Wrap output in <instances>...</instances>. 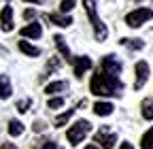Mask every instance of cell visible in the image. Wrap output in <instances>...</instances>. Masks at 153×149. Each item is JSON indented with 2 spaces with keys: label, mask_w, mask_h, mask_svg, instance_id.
I'll use <instances>...</instances> for the list:
<instances>
[{
  "label": "cell",
  "mask_w": 153,
  "mask_h": 149,
  "mask_svg": "<svg viewBox=\"0 0 153 149\" xmlns=\"http://www.w3.org/2000/svg\"><path fill=\"white\" fill-rule=\"evenodd\" d=\"M89 89L96 96H113V94H119L123 89V83L119 81V77H115V74L96 72L91 77V81H89Z\"/></svg>",
  "instance_id": "1"
},
{
  "label": "cell",
  "mask_w": 153,
  "mask_h": 149,
  "mask_svg": "<svg viewBox=\"0 0 153 149\" xmlns=\"http://www.w3.org/2000/svg\"><path fill=\"white\" fill-rule=\"evenodd\" d=\"M83 7H85V11H87V17H89V22H91V28H94L96 39H98V41H106L108 30H106V26L102 24V19L98 17V11H96L94 0H83Z\"/></svg>",
  "instance_id": "2"
},
{
  "label": "cell",
  "mask_w": 153,
  "mask_h": 149,
  "mask_svg": "<svg viewBox=\"0 0 153 149\" xmlns=\"http://www.w3.org/2000/svg\"><path fill=\"white\" fill-rule=\"evenodd\" d=\"M89 130H91V124L87 119H79V121H74L70 128H68V132H66V139L70 145H79L87 134H89Z\"/></svg>",
  "instance_id": "3"
},
{
  "label": "cell",
  "mask_w": 153,
  "mask_h": 149,
  "mask_svg": "<svg viewBox=\"0 0 153 149\" xmlns=\"http://www.w3.org/2000/svg\"><path fill=\"white\" fill-rule=\"evenodd\" d=\"M151 17H153V11L151 9H134L132 13L126 15V24L130 28H140L145 22L151 19Z\"/></svg>",
  "instance_id": "4"
},
{
  "label": "cell",
  "mask_w": 153,
  "mask_h": 149,
  "mask_svg": "<svg viewBox=\"0 0 153 149\" xmlns=\"http://www.w3.org/2000/svg\"><path fill=\"white\" fill-rule=\"evenodd\" d=\"M94 141L98 143V145H102V149H113L117 136H115V132H111V130H108V126H102L98 132L94 134Z\"/></svg>",
  "instance_id": "5"
},
{
  "label": "cell",
  "mask_w": 153,
  "mask_h": 149,
  "mask_svg": "<svg viewBox=\"0 0 153 149\" xmlns=\"http://www.w3.org/2000/svg\"><path fill=\"white\" fill-rule=\"evenodd\" d=\"M134 72H136V81H134V89H140L147 79H149V64L147 62H136V66H134Z\"/></svg>",
  "instance_id": "6"
},
{
  "label": "cell",
  "mask_w": 153,
  "mask_h": 149,
  "mask_svg": "<svg viewBox=\"0 0 153 149\" xmlns=\"http://www.w3.org/2000/svg\"><path fill=\"white\" fill-rule=\"evenodd\" d=\"M100 66H102V72H106V74H115V77L121 74V64L115 60V55H104Z\"/></svg>",
  "instance_id": "7"
},
{
  "label": "cell",
  "mask_w": 153,
  "mask_h": 149,
  "mask_svg": "<svg viewBox=\"0 0 153 149\" xmlns=\"http://www.w3.org/2000/svg\"><path fill=\"white\" fill-rule=\"evenodd\" d=\"M72 64H74V77H79V79L83 77V74H85L89 68H91V60L87 58V55H81V58H76Z\"/></svg>",
  "instance_id": "8"
},
{
  "label": "cell",
  "mask_w": 153,
  "mask_h": 149,
  "mask_svg": "<svg viewBox=\"0 0 153 149\" xmlns=\"http://www.w3.org/2000/svg\"><path fill=\"white\" fill-rule=\"evenodd\" d=\"M22 36H24V39H41V36H43V28H41V24L32 22V24L24 26V28H22Z\"/></svg>",
  "instance_id": "9"
},
{
  "label": "cell",
  "mask_w": 153,
  "mask_h": 149,
  "mask_svg": "<svg viewBox=\"0 0 153 149\" xmlns=\"http://www.w3.org/2000/svg\"><path fill=\"white\" fill-rule=\"evenodd\" d=\"M47 22H51L53 26H60V28H68L72 24V17H68L64 13H49L47 15Z\"/></svg>",
  "instance_id": "10"
},
{
  "label": "cell",
  "mask_w": 153,
  "mask_h": 149,
  "mask_svg": "<svg viewBox=\"0 0 153 149\" xmlns=\"http://www.w3.org/2000/svg\"><path fill=\"white\" fill-rule=\"evenodd\" d=\"M0 24H2L4 32L13 30V7H4L2 9V13H0Z\"/></svg>",
  "instance_id": "11"
},
{
  "label": "cell",
  "mask_w": 153,
  "mask_h": 149,
  "mask_svg": "<svg viewBox=\"0 0 153 149\" xmlns=\"http://www.w3.org/2000/svg\"><path fill=\"white\" fill-rule=\"evenodd\" d=\"M53 41H55V47H57V51H60V55H64V60H66V62H74L72 53H70V49H68V45L64 43L62 36H60V34H55V36H53Z\"/></svg>",
  "instance_id": "12"
},
{
  "label": "cell",
  "mask_w": 153,
  "mask_h": 149,
  "mask_svg": "<svg viewBox=\"0 0 153 149\" xmlns=\"http://www.w3.org/2000/svg\"><path fill=\"white\" fill-rule=\"evenodd\" d=\"M113 109H115V107H113L111 102H96V104H94V113L100 115V117H106V115L113 113Z\"/></svg>",
  "instance_id": "13"
},
{
  "label": "cell",
  "mask_w": 153,
  "mask_h": 149,
  "mask_svg": "<svg viewBox=\"0 0 153 149\" xmlns=\"http://www.w3.org/2000/svg\"><path fill=\"white\" fill-rule=\"evenodd\" d=\"M140 113H143L145 119L153 121V98H145V100L140 102Z\"/></svg>",
  "instance_id": "14"
},
{
  "label": "cell",
  "mask_w": 153,
  "mask_h": 149,
  "mask_svg": "<svg viewBox=\"0 0 153 149\" xmlns=\"http://www.w3.org/2000/svg\"><path fill=\"white\" fill-rule=\"evenodd\" d=\"M64 89H68V83L66 81H53V83H49L47 87H45V94H60V92H64Z\"/></svg>",
  "instance_id": "15"
},
{
  "label": "cell",
  "mask_w": 153,
  "mask_h": 149,
  "mask_svg": "<svg viewBox=\"0 0 153 149\" xmlns=\"http://www.w3.org/2000/svg\"><path fill=\"white\" fill-rule=\"evenodd\" d=\"M19 49H22V53L30 55V58H36V55H41V49L34 47V45H30L28 41H19Z\"/></svg>",
  "instance_id": "16"
},
{
  "label": "cell",
  "mask_w": 153,
  "mask_h": 149,
  "mask_svg": "<svg viewBox=\"0 0 153 149\" xmlns=\"http://www.w3.org/2000/svg\"><path fill=\"white\" fill-rule=\"evenodd\" d=\"M11 96V81L7 74H0V98H9Z\"/></svg>",
  "instance_id": "17"
},
{
  "label": "cell",
  "mask_w": 153,
  "mask_h": 149,
  "mask_svg": "<svg viewBox=\"0 0 153 149\" xmlns=\"http://www.w3.org/2000/svg\"><path fill=\"white\" fill-rule=\"evenodd\" d=\"M9 134H11V136L24 134V124L19 121V119H11V121H9Z\"/></svg>",
  "instance_id": "18"
},
{
  "label": "cell",
  "mask_w": 153,
  "mask_h": 149,
  "mask_svg": "<svg viewBox=\"0 0 153 149\" xmlns=\"http://www.w3.org/2000/svg\"><path fill=\"white\" fill-rule=\"evenodd\" d=\"M140 149H153V128H149L140 139Z\"/></svg>",
  "instance_id": "19"
},
{
  "label": "cell",
  "mask_w": 153,
  "mask_h": 149,
  "mask_svg": "<svg viewBox=\"0 0 153 149\" xmlns=\"http://www.w3.org/2000/svg\"><path fill=\"white\" fill-rule=\"evenodd\" d=\"M72 115H74V109H68L66 113H62V115H57V117H55V126H57V128H62V126H66V124H68V119H70Z\"/></svg>",
  "instance_id": "20"
},
{
  "label": "cell",
  "mask_w": 153,
  "mask_h": 149,
  "mask_svg": "<svg viewBox=\"0 0 153 149\" xmlns=\"http://www.w3.org/2000/svg\"><path fill=\"white\" fill-rule=\"evenodd\" d=\"M121 43L128 45L130 49H143V47H145V43H143L140 39H132V41H130V39H121Z\"/></svg>",
  "instance_id": "21"
},
{
  "label": "cell",
  "mask_w": 153,
  "mask_h": 149,
  "mask_svg": "<svg viewBox=\"0 0 153 149\" xmlns=\"http://www.w3.org/2000/svg\"><path fill=\"white\" fill-rule=\"evenodd\" d=\"M60 66H62V60H60V58H51V60H49V64H47V74L55 72Z\"/></svg>",
  "instance_id": "22"
},
{
  "label": "cell",
  "mask_w": 153,
  "mask_h": 149,
  "mask_svg": "<svg viewBox=\"0 0 153 149\" xmlns=\"http://www.w3.org/2000/svg\"><path fill=\"white\" fill-rule=\"evenodd\" d=\"M30 107H32V100H30V98H24V100L17 102V111H19V113H26Z\"/></svg>",
  "instance_id": "23"
},
{
  "label": "cell",
  "mask_w": 153,
  "mask_h": 149,
  "mask_svg": "<svg viewBox=\"0 0 153 149\" xmlns=\"http://www.w3.org/2000/svg\"><path fill=\"white\" fill-rule=\"evenodd\" d=\"M72 9H74V0H62V2H60V11L62 13H68Z\"/></svg>",
  "instance_id": "24"
},
{
  "label": "cell",
  "mask_w": 153,
  "mask_h": 149,
  "mask_svg": "<svg viewBox=\"0 0 153 149\" xmlns=\"http://www.w3.org/2000/svg\"><path fill=\"white\" fill-rule=\"evenodd\" d=\"M47 107L49 109H60V107H64V98H51L47 102Z\"/></svg>",
  "instance_id": "25"
},
{
  "label": "cell",
  "mask_w": 153,
  "mask_h": 149,
  "mask_svg": "<svg viewBox=\"0 0 153 149\" xmlns=\"http://www.w3.org/2000/svg\"><path fill=\"white\" fill-rule=\"evenodd\" d=\"M34 149H57V145L53 141H43V143H38V147H34Z\"/></svg>",
  "instance_id": "26"
},
{
  "label": "cell",
  "mask_w": 153,
  "mask_h": 149,
  "mask_svg": "<svg viewBox=\"0 0 153 149\" xmlns=\"http://www.w3.org/2000/svg\"><path fill=\"white\" fill-rule=\"evenodd\" d=\"M45 121H41V119H38V121H34V126H32V130H34V132H43V130H45Z\"/></svg>",
  "instance_id": "27"
},
{
  "label": "cell",
  "mask_w": 153,
  "mask_h": 149,
  "mask_svg": "<svg viewBox=\"0 0 153 149\" xmlns=\"http://www.w3.org/2000/svg\"><path fill=\"white\" fill-rule=\"evenodd\" d=\"M34 17H36V11H34V9L24 11V19H34Z\"/></svg>",
  "instance_id": "28"
},
{
  "label": "cell",
  "mask_w": 153,
  "mask_h": 149,
  "mask_svg": "<svg viewBox=\"0 0 153 149\" xmlns=\"http://www.w3.org/2000/svg\"><path fill=\"white\" fill-rule=\"evenodd\" d=\"M0 149H17V147H15L13 143H4V145H2V147H0Z\"/></svg>",
  "instance_id": "29"
},
{
  "label": "cell",
  "mask_w": 153,
  "mask_h": 149,
  "mask_svg": "<svg viewBox=\"0 0 153 149\" xmlns=\"http://www.w3.org/2000/svg\"><path fill=\"white\" fill-rule=\"evenodd\" d=\"M119 149H134V147H132L130 143H121V147H119Z\"/></svg>",
  "instance_id": "30"
},
{
  "label": "cell",
  "mask_w": 153,
  "mask_h": 149,
  "mask_svg": "<svg viewBox=\"0 0 153 149\" xmlns=\"http://www.w3.org/2000/svg\"><path fill=\"white\" fill-rule=\"evenodd\" d=\"M24 2H34V4H43L45 0H24Z\"/></svg>",
  "instance_id": "31"
},
{
  "label": "cell",
  "mask_w": 153,
  "mask_h": 149,
  "mask_svg": "<svg viewBox=\"0 0 153 149\" xmlns=\"http://www.w3.org/2000/svg\"><path fill=\"white\" fill-rule=\"evenodd\" d=\"M85 149H98V145H87Z\"/></svg>",
  "instance_id": "32"
}]
</instances>
